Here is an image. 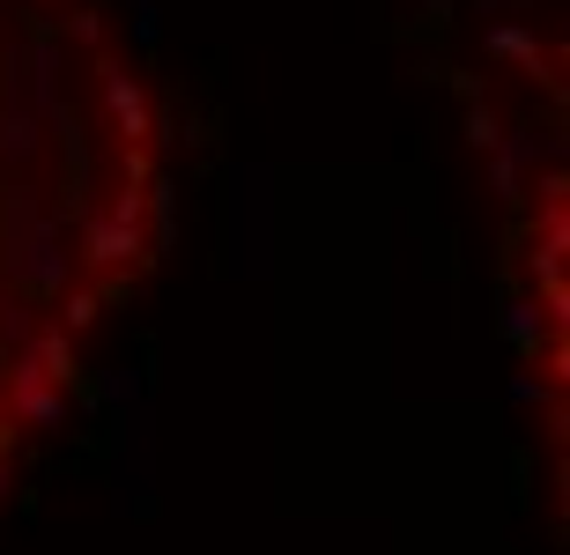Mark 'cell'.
Returning a JSON list of instances; mask_svg holds the SVG:
<instances>
[{
	"mask_svg": "<svg viewBox=\"0 0 570 555\" xmlns=\"http://www.w3.org/2000/svg\"><path fill=\"white\" fill-rule=\"evenodd\" d=\"M170 230V127L119 0H0V489Z\"/></svg>",
	"mask_w": 570,
	"mask_h": 555,
	"instance_id": "6da1fadb",
	"label": "cell"
}]
</instances>
